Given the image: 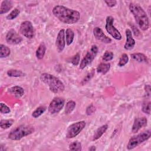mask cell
Segmentation results:
<instances>
[{
	"label": "cell",
	"mask_w": 151,
	"mask_h": 151,
	"mask_svg": "<svg viewBox=\"0 0 151 151\" xmlns=\"http://www.w3.org/2000/svg\"><path fill=\"white\" fill-rule=\"evenodd\" d=\"M53 15L61 22L74 24L78 21L80 14L78 11L68 8L63 5H56L52 9Z\"/></svg>",
	"instance_id": "1"
},
{
	"label": "cell",
	"mask_w": 151,
	"mask_h": 151,
	"mask_svg": "<svg viewBox=\"0 0 151 151\" xmlns=\"http://www.w3.org/2000/svg\"><path fill=\"white\" fill-rule=\"evenodd\" d=\"M129 7L139 28L142 31L147 30L149 28V20L144 9L139 4L133 2H131Z\"/></svg>",
	"instance_id": "2"
},
{
	"label": "cell",
	"mask_w": 151,
	"mask_h": 151,
	"mask_svg": "<svg viewBox=\"0 0 151 151\" xmlns=\"http://www.w3.org/2000/svg\"><path fill=\"white\" fill-rule=\"evenodd\" d=\"M41 80L47 85L50 90L54 93H60L63 92L65 89L63 83L55 76L44 73L40 76Z\"/></svg>",
	"instance_id": "3"
},
{
	"label": "cell",
	"mask_w": 151,
	"mask_h": 151,
	"mask_svg": "<svg viewBox=\"0 0 151 151\" xmlns=\"http://www.w3.org/2000/svg\"><path fill=\"white\" fill-rule=\"evenodd\" d=\"M34 127L27 125H20L12 129L8 134V138L12 140H19L34 132Z\"/></svg>",
	"instance_id": "4"
},
{
	"label": "cell",
	"mask_w": 151,
	"mask_h": 151,
	"mask_svg": "<svg viewBox=\"0 0 151 151\" xmlns=\"http://www.w3.org/2000/svg\"><path fill=\"white\" fill-rule=\"evenodd\" d=\"M151 136L150 130H147L144 131L136 136L132 137L127 145V149L128 150H132L136 147L144 142L147 140Z\"/></svg>",
	"instance_id": "5"
},
{
	"label": "cell",
	"mask_w": 151,
	"mask_h": 151,
	"mask_svg": "<svg viewBox=\"0 0 151 151\" xmlns=\"http://www.w3.org/2000/svg\"><path fill=\"white\" fill-rule=\"evenodd\" d=\"M98 52V47L96 45L91 46L90 50L87 52L86 55L81 60L80 64V69L83 70L93 61L97 55Z\"/></svg>",
	"instance_id": "6"
},
{
	"label": "cell",
	"mask_w": 151,
	"mask_h": 151,
	"mask_svg": "<svg viewBox=\"0 0 151 151\" xmlns=\"http://www.w3.org/2000/svg\"><path fill=\"white\" fill-rule=\"evenodd\" d=\"M86 122L84 121H80L71 124L68 126L67 130L65 136L68 139H72L77 136L85 127Z\"/></svg>",
	"instance_id": "7"
},
{
	"label": "cell",
	"mask_w": 151,
	"mask_h": 151,
	"mask_svg": "<svg viewBox=\"0 0 151 151\" xmlns=\"http://www.w3.org/2000/svg\"><path fill=\"white\" fill-rule=\"evenodd\" d=\"M114 18L111 16H107L106 19L105 28L107 32L115 40H120L122 38L119 31L113 25Z\"/></svg>",
	"instance_id": "8"
},
{
	"label": "cell",
	"mask_w": 151,
	"mask_h": 151,
	"mask_svg": "<svg viewBox=\"0 0 151 151\" xmlns=\"http://www.w3.org/2000/svg\"><path fill=\"white\" fill-rule=\"evenodd\" d=\"M64 105V99L57 97L54 98L50 102L48 110L50 114H54L58 113L63 108Z\"/></svg>",
	"instance_id": "9"
},
{
	"label": "cell",
	"mask_w": 151,
	"mask_h": 151,
	"mask_svg": "<svg viewBox=\"0 0 151 151\" xmlns=\"http://www.w3.org/2000/svg\"><path fill=\"white\" fill-rule=\"evenodd\" d=\"M19 32L27 38H32L34 37V29L31 22L29 21L22 22L19 27Z\"/></svg>",
	"instance_id": "10"
},
{
	"label": "cell",
	"mask_w": 151,
	"mask_h": 151,
	"mask_svg": "<svg viewBox=\"0 0 151 151\" xmlns=\"http://www.w3.org/2000/svg\"><path fill=\"white\" fill-rule=\"evenodd\" d=\"M6 41L11 45L18 44L22 41V38L14 29H11L5 37Z\"/></svg>",
	"instance_id": "11"
},
{
	"label": "cell",
	"mask_w": 151,
	"mask_h": 151,
	"mask_svg": "<svg viewBox=\"0 0 151 151\" xmlns=\"http://www.w3.org/2000/svg\"><path fill=\"white\" fill-rule=\"evenodd\" d=\"M93 35L94 36V37L99 41L103 42V43H106V44H109L111 42V39L109 37H108L103 31V30L101 29V28H100V27H96L95 28H94L93 30Z\"/></svg>",
	"instance_id": "12"
},
{
	"label": "cell",
	"mask_w": 151,
	"mask_h": 151,
	"mask_svg": "<svg viewBox=\"0 0 151 151\" xmlns=\"http://www.w3.org/2000/svg\"><path fill=\"white\" fill-rule=\"evenodd\" d=\"M65 45V30L61 29L58 32L56 40H55V46L57 51L61 52L64 50Z\"/></svg>",
	"instance_id": "13"
},
{
	"label": "cell",
	"mask_w": 151,
	"mask_h": 151,
	"mask_svg": "<svg viewBox=\"0 0 151 151\" xmlns=\"http://www.w3.org/2000/svg\"><path fill=\"white\" fill-rule=\"evenodd\" d=\"M147 124V120L145 117H142L135 119L132 127V132L136 133L142 128L145 127Z\"/></svg>",
	"instance_id": "14"
},
{
	"label": "cell",
	"mask_w": 151,
	"mask_h": 151,
	"mask_svg": "<svg viewBox=\"0 0 151 151\" xmlns=\"http://www.w3.org/2000/svg\"><path fill=\"white\" fill-rule=\"evenodd\" d=\"M126 41L124 45V48L126 50H132L135 45V40L132 37V32L130 29H126Z\"/></svg>",
	"instance_id": "15"
},
{
	"label": "cell",
	"mask_w": 151,
	"mask_h": 151,
	"mask_svg": "<svg viewBox=\"0 0 151 151\" xmlns=\"http://www.w3.org/2000/svg\"><path fill=\"white\" fill-rule=\"evenodd\" d=\"M8 92L14 96L15 97H18V98L21 97L24 94V88L18 86H15L11 87L8 90Z\"/></svg>",
	"instance_id": "16"
},
{
	"label": "cell",
	"mask_w": 151,
	"mask_h": 151,
	"mask_svg": "<svg viewBox=\"0 0 151 151\" xmlns=\"http://www.w3.org/2000/svg\"><path fill=\"white\" fill-rule=\"evenodd\" d=\"M12 2L9 0L2 1L0 7V14H3L9 12L12 8Z\"/></svg>",
	"instance_id": "17"
},
{
	"label": "cell",
	"mask_w": 151,
	"mask_h": 151,
	"mask_svg": "<svg viewBox=\"0 0 151 151\" xmlns=\"http://www.w3.org/2000/svg\"><path fill=\"white\" fill-rule=\"evenodd\" d=\"M108 129V125L107 124H104L99 127L94 132L93 136V140H96L100 138L101 136L106 132V130Z\"/></svg>",
	"instance_id": "18"
},
{
	"label": "cell",
	"mask_w": 151,
	"mask_h": 151,
	"mask_svg": "<svg viewBox=\"0 0 151 151\" xmlns=\"http://www.w3.org/2000/svg\"><path fill=\"white\" fill-rule=\"evenodd\" d=\"M130 55L132 59H133L134 60L139 63H148V58L144 54H142L140 52H136V53H133Z\"/></svg>",
	"instance_id": "19"
},
{
	"label": "cell",
	"mask_w": 151,
	"mask_h": 151,
	"mask_svg": "<svg viewBox=\"0 0 151 151\" xmlns=\"http://www.w3.org/2000/svg\"><path fill=\"white\" fill-rule=\"evenodd\" d=\"M46 51V46L44 42H41L36 50V57L38 60H41L44 58Z\"/></svg>",
	"instance_id": "20"
},
{
	"label": "cell",
	"mask_w": 151,
	"mask_h": 151,
	"mask_svg": "<svg viewBox=\"0 0 151 151\" xmlns=\"http://www.w3.org/2000/svg\"><path fill=\"white\" fill-rule=\"evenodd\" d=\"M110 63H100L97 67L96 71L98 73H100L102 74H105L110 69Z\"/></svg>",
	"instance_id": "21"
},
{
	"label": "cell",
	"mask_w": 151,
	"mask_h": 151,
	"mask_svg": "<svg viewBox=\"0 0 151 151\" xmlns=\"http://www.w3.org/2000/svg\"><path fill=\"white\" fill-rule=\"evenodd\" d=\"M65 38L67 45H71L74 38V32L71 28H67L65 31Z\"/></svg>",
	"instance_id": "22"
},
{
	"label": "cell",
	"mask_w": 151,
	"mask_h": 151,
	"mask_svg": "<svg viewBox=\"0 0 151 151\" xmlns=\"http://www.w3.org/2000/svg\"><path fill=\"white\" fill-rule=\"evenodd\" d=\"M6 74L9 77H19L25 76V74L21 70L17 69L9 70L7 71Z\"/></svg>",
	"instance_id": "23"
},
{
	"label": "cell",
	"mask_w": 151,
	"mask_h": 151,
	"mask_svg": "<svg viewBox=\"0 0 151 151\" xmlns=\"http://www.w3.org/2000/svg\"><path fill=\"white\" fill-rule=\"evenodd\" d=\"M11 54V50L9 48L4 44H0V57L5 58L8 57Z\"/></svg>",
	"instance_id": "24"
},
{
	"label": "cell",
	"mask_w": 151,
	"mask_h": 151,
	"mask_svg": "<svg viewBox=\"0 0 151 151\" xmlns=\"http://www.w3.org/2000/svg\"><path fill=\"white\" fill-rule=\"evenodd\" d=\"M76 106V103L73 100L68 101L65 107V114H70L75 109Z\"/></svg>",
	"instance_id": "25"
},
{
	"label": "cell",
	"mask_w": 151,
	"mask_h": 151,
	"mask_svg": "<svg viewBox=\"0 0 151 151\" xmlns=\"http://www.w3.org/2000/svg\"><path fill=\"white\" fill-rule=\"evenodd\" d=\"M46 110V107L44 106H41L38 107L32 113V116L34 118H38L41 115H42Z\"/></svg>",
	"instance_id": "26"
},
{
	"label": "cell",
	"mask_w": 151,
	"mask_h": 151,
	"mask_svg": "<svg viewBox=\"0 0 151 151\" xmlns=\"http://www.w3.org/2000/svg\"><path fill=\"white\" fill-rule=\"evenodd\" d=\"M14 122V120L12 119L1 120L0 122V126L2 129H7L12 125Z\"/></svg>",
	"instance_id": "27"
},
{
	"label": "cell",
	"mask_w": 151,
	"mask_h": 151,
	"mask_svg": "<svg viewBox=\"0 0 151 151\" xmlns=\"http://www.w3.org/2000/svg\"><path fill=\"white\" fill-rule=\"evenodd\" d=\"M69 149L71 150L80 151L82 149L81 143L78 141H75L74 142H72L69 145Z\"/></svg>",
	"instance_id": "28"
},
{
	"label": "cell",
	"mask_w": 151,
	"mask_h": 151,
	"mask_svg": "<svg viewBox=\"0 0 151 151\" xmlns=\"http://www.w3.org/2000/svg\"><path fill=\"white\" fill-rule=\"evenodd\" d=\"M19 13H20L19 10L18 8H15L9 14L7 15L6 18L8 20H13L19 15Z\"/></svg>",
	"instance_id": "29"
},
{
	"label": "cell",
	"mask_w": 151,
	"mask_h": 151,
	"mask_svg": "<svg viewBox=\"0 0 151 151\" xmlns=\"http://www.w3.org/2000/svg\"><path fill=\"white\" fill-rule=\"evenodd\" d=\"M128 61H129V57L127 54H126V53H124L121 55L119 59L118 65L119 67H123L128 63Z\"/></svg>",
	"instance_id": "30"
},
{
	"label": "cell",
	"mask_w": 151,
	"mask_h": 151,
	"mask_svg": "<svg viewBox=\"0 0 151 151\" xmlns=\"http://www.w3.org/2000/svg\"><path fill=\"white\" fill-rule=\"evenodd\" d=\"M150 101H145L143 104H142V110L143 113L147 114H150Z\"/></svg>",
	"instance_id": "31"
},
{
	"label": "cell",
	"mask_w": 151,
	"mask_h": 151,
	"mask_svg": "<svg viewBox=\"0 0 151 151\" xmlns=\"http://www.w3.org/2000/svg\"><path fill=\"white\" fill-rule=\"evenodd\" d=\"M94 73H95L94 70H92L89 73H88V74L84 77V78L83 79V80H82L81 82V84L84 85V84H85L86 83H87L88 81H89L93 78V77L94 76Z\"/></svg>",
	"instance_id": "32"
},
{
	"label": "cell",
	"mask_w": 151,
	"mask_h": 151,
	"mask_svg": "<svg viewBox=\"0 0 151 151\" xmlns=\"http://www.w3.org/2000/svg\"><path fill=\"white\" fill-rule=\"evenodd\" d=\"M114 57V54L111 51H106L102 57V60L104 61H111Z\"/></svg>",
	"instance_id": "33"
},
{
	"label": "cell",
	"mask_w": 151,
	"mask_h": 151,
	"mask_svg": "<svg viewBox=\"0 0 151 151\" xmlns=\"http://www.w3.org/2000/svg\"><path fill=\"white\" fill-rule=\"evenodd\" d=\"M130 27L132 29V32H133L134 36L138 38V39H140V38H142V34H141L140 31L139 30V29L134 25H130Z\"/></svg>",
	"instance_id": "34"
},
{
	"label": "cell",
	"mask_w": 151,
	"mask_h": 151,
	"mask_svg": "<svg viewBox=\"0 0 151 151\" xmlns=\"http://www.w3.org/2000/svg\"><path fill=\"white\" fill-rule=\"evenodd\" d=\"M0 112L2 114H8L11 112L10 108L3 103H0Z\"/></svg>",
	"instance_id": "35"
},
{
	"label": "cell",
	"mask_w": 151,
	"mask_h": 151,
	"mask_svg": "<svg viewBox=\"0 0 151 151\" xmlns=\"http://www.w3.org/2000/svg\"><path fill=\"white\" fill-rule=\"evenodd\" d=\"M80 54L78 52H77V54H76L73 58H71V63L74 65H77L79 63H80Z\"/></svg>",
	"instance_id": "36"
},
{
	"label": "cell",
	"mask_w": 151,
	"mask_h": 151,
	"mask_svg": "<svg viewBox=\"0 0 151 151\" xmlns=\"http://www.w3.org/2000/svg\"><path fill=\"white\" fill-rule=\"evenodd\" d=\"M95 111H96L95 107L93 104H90L87 107L86 112L87 115L90 116V115H91L92 114H93L95 112Z\"/></svg>",
	"instance_id": "37"
},
{
	"label": "cell",
	"mask_w": 151,
	"mask_h": 151,
	"mask_svg": "<svg viewBox=\"0 0 151 151\" xmlns=\"http://www.w3.org/2000/svg\"><path fill=\"white\" fill-rule=\"evenodd\" d=\"M104 2L106 4V5L109 7H113L116 4L117 1L115 0H111V1H104Z\"/></svg>",
	"instance_id": "38"
},
{
	"label": "cell",
	"mask_w": 151,
	"mask_h": 151,
	"mask_svg": "<svg viewBox=\"0 0 151 151\" xmlns=\"http://www.w3.org/2000/svg\"><path fill=\"white\" fill-rule=\"evenodd\" d=\"M145 90L146 93V96H150V86L149 84L145 85Z\"/></svg>",
	"instance_id": "39"
},
{
	"label": "cell",
	"mask_w": 151,
	"mask_h": 151,
	"mask_svg": "<svg viewBox=\"0 0 151 151\" xmlns=\"http://www.w3.org/2000/svg\"><path fill=\"white\" fill-rule=\"evenodd\" d=\"M88 150H90V151H94V150H96V148L94 146H91L90 147H89Z\"/></svg>",
	"instance_id": "40"
}]
</instances>
